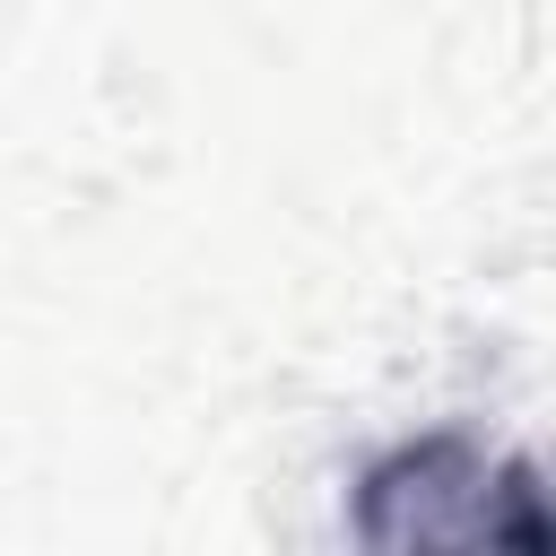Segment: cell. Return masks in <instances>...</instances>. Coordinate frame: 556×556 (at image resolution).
Here are the masks:
<instances>
[{
  "mask_svg": "<svg viewBox=\"0 0 556 556\" xmlns=\"http://www.w3.org/2000/svg\"><path fill=\"white\" fill-rule=\"evenodd\" d=\"M365 547H547L556 521L539 504L530 460H486L469 434H417L356 478Z\"/></svg>",
  "mask_w": 556,
  "mask_h": 556,
  "instance_id": "6da1fadb",
  "label": "cell"
}]
</instances>
